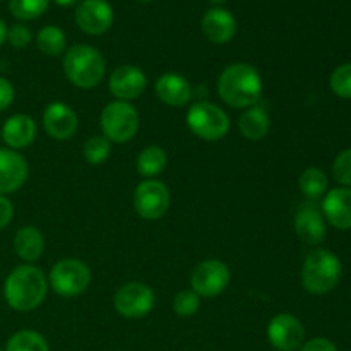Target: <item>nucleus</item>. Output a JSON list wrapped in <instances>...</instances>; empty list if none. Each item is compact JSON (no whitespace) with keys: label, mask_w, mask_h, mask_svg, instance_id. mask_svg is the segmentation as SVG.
Masks as SVG:
<instances>
[{"label":"nucleus","mask_w":351,"mask_h":351,"mask_svg":"<svg viewBox=\"0 0 351 351\" xmlns=\"http://www.w3.org/2000/svg\"><path fill=\"white\" fill-rule=\"evenodd\" d=\"M263 77L254 65L237 62L218 79V95L232 108H250L263 96Z\"/></svg>","instance_id":"1"},{"label":"nucleus","mask_w":351,"mask_h":351,"mask_svg":"<svg viewBox=\"0 0 351 351\" xmlns=\"http://www.w3.org/2000/svg\"><path fill=\"white\" fill-rule=\"evenodd\" d=\"M48 291V280L40 267L23 264L12 269L3 283L7 305L17 312H31L43 304Z\"/></svg>","instance_id":"2"},{"label":"nucleus","mask_w":351,"mask_h":351,"mask_svg":"<svg viewBox=\"0 0 351 351\" xmlns=\"http://www.w3.org/2000/svg\"><path fill=\"white\" fill-rule=\"evenodd\" d=\"M62 65L65 77L81 89L96 88L106 72V62L101 51L91 45H74L69 48Z\"/></svg>","instance_id":"3"},{"label":"nucleus","mask_w":351,"mask_h":351,"mask_svg":"<svg viewBox=\"0 0 351 351\" xmlns=\"http://www.w3.org/2000/svg\"><path fill=\"white\" fill-rule=\"evenodd\" d=\"M341 261L326 249H315L305 257L302 266V285L312 295H326L341 280Z\"/></svg>","instance_id":"4"},{"label":"nucleus","mask_w":351,"mask_h":351,"mask_svg":"<svg viewBox=\"0 0 351 351\" xmlns=\"http://www.w3.org/2000/svg\"><path fill=\"white\" fill-rule=\"evenodd\" d=\"M99 127L103 132L101 136L110 143H129L139 130V113L130 103L115 99L103 108L99 115Z\"/></svg>","instance_id":"5"},{"label":"nucleus","mask_w":351,"mask_h":351,"mask_svg":"<svg viewBox=\"0 0 351 351\" xmlns=\"http://www.w3.org/2000/svg\"><path fill=\"white\" fill-rule=\"evenodd\" d=\"M187 125L199 139L215 143L228 134L230 117L215 103L201 101L192 105L187 112Z\"/></svg>","instance_id":"6"},{"label":"nucleus","mask_w":351,"mask_h":351,"mask_svg":"<svg viewBox=\"0 0 351 351\" xmlns=\"http://www.w3.org/2000/svg\"><path fill=\"white\" fill-rule=\"evenodd\" d=\"M48 283L60 297H77L88 290L91 283V271L88 264L79 259H62L51 267Z\"/></svg>","instance_id":"7"},{"label":"nucleus","mask_w":351,"mask_h":351,"mask_svg":"<svg viewBox=\"0 0 351 351\" xmlns=\"http://www.w3.org/2000/svg\"><path fill=\"white\" fill-rule=\"evenodd\" d=\"M170 208V191L167 185L154 178H146L134 192V209L147 221L163 218Z\"/></svg>","instance_id":"8"},{"label":"nucleus","mask_w":351,"mask_h":351,"mask_svg":"<svg viewBox=\"0 0 351 351\" xmlns=\"http://www.w3.org/2000/svg\"><path fill=\"white\" fill-rule=\"evenodd\" d=\"M232 274L223 261L208 259L194 267L191 274V287L199 297H218L228 288Z\"/></svg>","instance_id":"9"},{"label":"nucleus","mask_w":351,"mask_h":351,"mask_svg":"<svg viewBox=\"0 0 351 351\" xmlns=\"http://www.w3.org/2000/svg\"><path fill=\"white\" fill-rule=\"evenodd\" d=\"M113 307L122 317H146L154 307V291L147 285L130 281L120 287L113 297Z\"/></svg>","instance_id":"10"},{"label":"nucleus","mask_w":351,"mask_h":351,"mask_svg":"<svg viewBox=\"0 0 351 351\" xmlns=\"http://www.w3.org/2000/svg\"><path fill=\"white\" fill-rule=\"evenodd\" d=\"M267 339L278 351H298L305 341L304 324L291 314H278L267 324Z\"/></svg>","instance_id":"11"},{"label":"nucleus","mask_w":351,"mask_h":351,"mask_svg":"<svg viewBox=\"0 0 351 351\" xmlns=\"http://www.w3.org/2000/svg\"><path fill=\"white\" fill-rule=\"evenodd\" d=\"M79 29L91 36L106 33L113 24V9L106 0H81L74 12Z\"/></svg>","instance_id":"12"},{"label":"nucleus","mask_w":351,"mask_h":351,"mask_svg":"<svg viewBox=\"0 0 351 351\" xmlns=\"http://www.w3.org/2000/svg\"><path fill=\"white\" fill-rule=\"evenodd\" d=\"M108 88L119 101L129 103L146 91L147 77L136 65H120L110 74Z\"/></svg>","instance_id":"13"},{"label":"nucleus","mask_w":351,"mask_h":351,"mask_svg":"<svg viewBox=\"0 0 351 351\" xmlns=\"http://www.w3.org/2000/svg\"><path fill=\"white\" fill-rule=\"evenodd\" d=\"M29 168L19 151L0 147V195L14 194L27 180Z\"/></svg>","instance_id":"14"},{"label":"nucleus","mask_w":351,"mask_h":351,"mask_svg":"<svg viewBox=\"0 0 351 351\" xmlns=\"http://www.w3.org/2000/svg\"><path fill=\"white\" fill-rule=\"evenodd\" d=\"M43 127L51 139L67 141L77 132V113L65 103H50L43 112Z\"/></svg>","instance_id":"15"},{"label":"nucleus","mask_w":351,"mask_h":351,"mask_svg":"<svg viewBox=\"0 0 351 351\" xmlns=\"http://www.w3.org/2000/svg\"><path fill=\"white\" fill-rule=\"evenodd\" d=\"M201 27L204 36L211 43L225 45L235 36L237 21L230 10L223 9V7H213L202 16Z\"/></svg>","instance_id":"16"},{"label":"nucleus","mask_w":351,"mask_h":351,"mask_svg":"<svg viewBox=\"0 0 351 351\" xmlns=\"http://www.w3.org/2000/svg\"><path fill=\"white\" fill-rule=\"evenodd\" d=\"M322 216L338 230H351V189L338 187L326 194Z\"/></svg>","instance_id":"17"},{"label":"nucleus","mask_w":351,"mask_h":351,"mask_svg":"<svg viewBox=\"0 0 351 351\" xmlns=\"http://www.w3.org/2000/svg\"><path fill=\"white\" fill-rule=\"evenodd\" d=\"M295 233L307 245H319L326 239V221L315 206L305 204L295 216Z\"/></svg>","instance_id":"18"},{"label":"nucleus","mask_w":351,"mask_h":351,"mask_svg":"<svg viewBox=\"0 0 351 351\" xmlns=\"http://www.w3.org/2000/svg\"><path fill=\"white\" fill-rule=\"evenodd\" d=\"M0 134H2V141L7 144L9 149L19 151L29 146L34 141V137H36V123L29 115L16 113V115L9 117L3 122Z\"/></svg>","instance_id":"19"},{"label":"nucleus","mask_w":351,"mask_h":351,"mask_svg":"<svg viewBox=\"0 0 351 351\" xmlns=\"http://www.w3.org/2000/svg\"><path fill=\"white\" fill-rule=\"evenodd\" d=\"M156 96L168 106H184L191 101L192 98V86L184 75L168 72L158 77L156 84Z\"/></svg>","instance_id":"20"},{"label":"nucleus","mask_w":351,"mask_h":351,"mask_svg":"<svg viewBox=\"0 0 351 351\" xmlns=\"http://www.w3.org/2000/svg\"><path fill=\"white\" fill-rule=\"evenodd\" d=\"M45 249L43 233L36 226H23L14 235V250L17 257L26 264L34 263L41 257Z\"/></svg>","instance_id":"21"},{"label":"nucleus","mask_w":351,"mask_h":351,"mask_svg":"<svg viewBox=\"0 0 351 351\" xmlns=\"http://www.w3.org/2000/svg\"><path fill=\"white\" fill-rule=\"evenodd\" d=\"M239 129L242 136L249 141H261L267 136L271 129V119L261 106L254 105L247 108L239 119Z\"/></svg>","instance_id":"22"},{"label":"nucleus","mask_w":351,"mask_h":351,"mask_svg":"<svg viewBox=\"0 0 351 351\" xmlns=\"http://www.w3.org/2000/svg\"><path fill=\"white\" fill-rule=\"evenodd\" d=\"M168 156L165 153L163 147L160 146H147L137 156V171H139L141 177L151 178L160 175L161 171L167 168Z\"/></svg>","instance_id":"23"},{"label":"nucleus","mask_w":351,"mask_h":351,"mask_svg":"<svg viewBox=\"0 0 351 351\" xmlns=\"http://www.w3.org/2000/svg\"><path fill=\"white\" fill-rule=\"evenodd\" d=\"M36 45L41 53L48 55V57H57V55L64 53L67 38L58 26H45L38 31Z\"/></svg>","instance_id":"24"},{"label":"nucleus","mask_w":351,"mask_h":351,"mask_svg":"<svg viewBox=\"0 0 351 351\" xmlns=\"http://www.w3.org/2000/svg\"><path fill=\"white\" fill-rule=\"evenodd\" d=\"M298 187H300L302 194L305 195L311 201L322 197L328 191V177H326L324 171L321 168L311 167L300 175V180H298Z\"/></svg>","instance_id":"25"},{"label":"nucleus","mask_w":351,"mask_h":351,"mask_svg":"<svg viewBox=\"0 0 351 351\" xmlns=\"http://www.w3.org/2000/svg\"><path fill=\"white\" fill-rule=\"evenodd\" d=\"M3 351H50V346L40 332L23 329L10 336Z\"/></svg>","instance_id":"26"},{"label":"nucleus","mask_w":351,"mask_h":351,"mask_svg":"<svg viewBox=\"0 0 351 351\" xmlns=\"http://www.w3.org/2000/svg\"><path fill=\"white\" fill-rule=\"evenodd\" d=\"M50 0H9V10L16 19L34 21L43 16Z\"/></svg>","instance_id":"27"},{"label":"nucleus","mask_w":351,"mask_h":351,"mask_svg":"<svg viewBox=\"0 0 351 351\" xmlns=\"http://www.w3.org/2000/svg\"><path fill=\"white\" fill-rule=\"evenodd\" d=\"M110 151H112V144L106 137L103 136H93L82 146V154L84 160L91 165H101L108 160Z\"/></svg>","instance_id":"28"},{"label":"nucleus","mask_w":351,"mask_h":351,"mask_svg":"<svg viewBox=\"0 0 351 351\" xmlns=\"http://www.w3.org/2000/svg\"><path fill=\"white\" fill-rule=\"evenodd\" d=\"M201 308V297L194 290H182L173 297V311L180 317H192Z\"/></svg>","instance_id":"29"},{"label":"nucleus","mask_w":351,"mask_h":351,"mask_svg":"<svg viewBox=\"0 0 351 351\" xmlns=\"http://www.w3.org/2000/svg\"><path fill=\"white\" fill-rule=\"evenodd\" d=\"M329 86L338 98L351 99V64H341L336 67L329 79Z\"/></svg>","instance_id":"30"},{"label":"nucleus","mask_w":351,"mask_h":351,"mask_svg":"<svg viewBox=\"0 0 351 351\" xmlns=\"http://www.w3.org/2000/svg\"><path fill=\"white\" fill-rule=\"evenodd\" d=\"M332 177L345 187L351 189V147L336 156L332 163Z\"/></svg>","instance_id":"31"},{"label":"nucleus","mask_w":351,"mask_h":351,"mask_svg":"<svg viewBox=\"0 0 351 351\" xmlns=\"http://www.w3.org/2000/svg\"><path fill=\"white\" fill-rule=\"evenodd\" d=\"M31 40H33V33L26 24L17 23L7 29V41L14 48H26L31 43Z\"/></svg>","instance_id":"32"},{"label":"nucleus","mask_w":351,"mask_h":351,"mask_svg":"<svg viewBox=\"0 0 351 351\" xmlns=\"http://www.w3.org/2000/svg\"><path fill=\"white\" fill-rule=\"evenodd\" d=\"M298 351H338V348L328 338H312L308 341H304Z\"/></svg>","instance_id":"33"},{"label":"nucleus","mask_w":351,"mask_h":351,"mask_svg":"<svg viewBox=\"0 0 351 351\" xmlns=\"http://www.w3.org/2000/svg\"><path fill=\"white\" fill-rule=\"evenodd\" d=\"M14 96H16V93H14V86L10 84V81H7L5 77L0 75V113L12 105Z\"/></svg>","instance_id":"34"},{"label":"nucleus","mask_w":351,"mask_h":351,"mask_svg":"<svg viewBox=\"0 0 351 351\" xmlns=\"http://www.w3.org/2000/svg\"><path fill=\"white\" fill-rule=\"evenodd\" d=\"M14 218V206L5 195H0V230L7 228Z\"/></svg>","instance_id":"35"},{"label":"nucleus","mask_w":351,"mask_h":351,"mask_svg":"<svg viewBox=\"0 0 351 351\" xmlns=\"http://www.w3.org/2000/svg\"><path fill=\"white\" fill-rule=\"evenodd\" d=\"M7 29H9V27H7V24L3 23V19L0 17V47L7 41Z\"/></svg>","instance_id":"36"},{"label":"nucleus","mask_w":351,"mask_h":351,"mask_svg":"<svg viewBox=\"0 0 351 351\" xmlns=\"http://www.w3.org/2000/svg\"><path fill=\"white\" fill-rule=\"evenodd\" d=\"M81 0H55V3L60 7H77V3Z\"/></svg>","instance_id":"37"},{"label":"nucleus","mask_w":351,"mask_h":351,"mask_svg":"<svg viewBox=\"0 0 351 351\" xmlns=\"http://www.w3.org/2000/svg\"><path fill=\"white\" fill-rule=\"evenodd\" d=\"M211 3H215V5H221V3H225L226 0H209Z\"/></svg>","instance_id":"38"},{"label":"nucleus","mask_w":351,"mask_h":351,"mask_svg":"<svg viewBox=\"0 0 351 351\" xmlns=\"http://www.w3.org/2000/svg\"><path fill=\"white\" fill-rule=\"evenodd\" d=\"M137 2H143V3H147V2H151V0H137Z\"/></svg>","instance_id":"39"},{"label":"nucleus","mask_w":351,"mask_h":351,"mask_svg":"<svg viewBox=\"0 0 351 351\" xmlns=\"http://www.w3.org/2000/svg\"><path fill=\"white\" fill-rule=\"evenodd\" d=\"M0 141H2V134H0Z\"/></svg>","instance_id":"40"},{"label":"nucleus","mask_w":351,"mask_h":351,"mask_svg":"<svg viewBox=\"0 0 351 351\" xmlns=\"http://www.w3.org/2000/svg\"><path fill=\"white\" fill-rule=\"evenodd\" d=\"M0 351H3V350H0Z\"/></svg>","instance_id":"41"}]
</instances>
